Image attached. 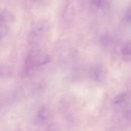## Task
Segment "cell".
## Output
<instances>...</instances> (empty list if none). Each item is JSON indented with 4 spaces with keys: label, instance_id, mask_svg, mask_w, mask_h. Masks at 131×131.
Wrapping results in <instances>:
<instances>
[{
    "label": "cell",
    "instance_id": "obj_5",
    "mask_svg": "<svg viewBox=\"0 0 131 131\" xmlns=\"http://www.w3.org/2000/svg\"><path fill=\"white\" fill-rule=\"evenodd\" d=\"M102 69L100 66L96 67L94 70V75L95 79L97 81H100L102 74Z\"/></svg>",
    "mask_w": 131,
    "mask_h": 131
},
{
    "label": "cell",
    "instance_id": "obj_2",
    "mask_svg": "<svg viewBox=\"0 0 131 131\" xmlns=\"http://www.w3.org/2000/svg\"><path fill=\"white\" fill-rule=\"evenodd\" d=\"M47 29V24L45 23H37L31 30L30 34V38L34 40L42 38L43 36L46 35Z\"/></svg>",
    "mask_w": 131,
    "mask_h": 131
},
{
    "label": "cell",
    "instance_id": "obj_8",
    "mask_svg": "<svg viewBox=\"0 0 131 131\" xmlns=\"http://www.w3.org/2000/svg\"><path fill=\"white\" fill-rule=\"evenodd\" d=\"M102 41L103 44L107 45V44L110 43L111 40L108 37L106 36H103V37H102Z\"/></svg>",
    "mask_w": 131,
    "mask_h": 131
},
{
    "label": "cell",
    "instance_id": "obj_6",
    "mask_svg": "<svg viewBox=\"0 0 131 131\" xmlns=\"http://www.w3.org/2000/svg\"><path fill=\"white\" fill-rule=\"evenodd\" d=\"M90 3L98 8L102 7L103 4V0H89Z\"/></svg>",
    "mask_w": 131,
    "mask_h": 131
},
{
    "label": "cell",
    "instance_id": "obj_4",
    "mask_svg": "<svg viewBox=\"0 0 131 131\" xmlns=\"http://www.w3.org/2000/svg\"><path fill=\"white\" fill-rule=\"evenodd\" d=\"M122 52L126 56L131 57V41L126 42L123 46Z\"/></svg>",
    "mask_w": 131,
    "mask_h": 131
},
{
    "label": "cell",
    "instance_id": "obj_1",
    "mask_svg": "<svg viewBox=\"0 0 131 131\" xmlns=\"http://www.w3.org/2000/svg\"><path fill=\"white\" fill-rule=\"evenodd\" d=\"M12 14L7 10H3L1 14V38H4L8 33L9 25L13 20Z\"/></svg>",
    "mask_w": 131,
    "mask_h": 131
},
{
    "label": "cell",
    "instance_id": "obj_7",
    "mask_svg": "<svg viewBox=\"0 0 131 131\" xmlns=\"http://www.w3.org/2000/svg\"><path fill=\"white\" fill-rule=\"evenodd\" d=\"M125 20L127 23L131 24V8L129 9L126 14Z\"/></svg>",
    "mask_w": 131,
    "mask_h": 131
},
{
    "label": "cell",
    "instance_id": "obj_3",
    "mask_svg": "<svg viewBox=\"0 0 131 131\" xmlns=\"http://www.w3.org/2000/svg\"><path fill=\"white\" fill-rule=\"evenodd\" d=\"M128 97V95L125 93H120L116 96L113 100V103L115 105L123 103Z\"/></svg>",
    "mask_w": 131,
    "mask_h": 131
}]
</instances>
